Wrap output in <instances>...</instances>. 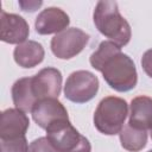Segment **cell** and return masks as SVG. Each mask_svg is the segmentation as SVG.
Listing matches in <instances>:
<instances>
[{
  "mask_svg": "<svg viewBox=\"0 0 152 152\" xmlns=\"http://www.w3.org/2000/svg\"><path fill=\"white\" fill-rule=\"evenodd\" d=\"M90 65L102 72L106 83L119 93L132 90L138 83V72L133 59L121 52V48L110 40L100 43L89 58Z\"/></svg>",
  "mask_w": 152,
  "mask_h": 152,
  "instance_id": "6da1fadb",
  "label": "cell"
},
{
  "mask_svg": "<svg viewBox=\"0 0 152 152\" xmlns=\"http://www.w3.org/2000/svg\"><path fill=\"white\" fill-rule=\"evenodd\" d=\"M93 20L101 34L122 48L132 37L131 26L120 14L115 1H99L93 13Z\"/></svg>",
  "mask_w": 152,
  "mask_h": 152,
  "instance_id": "7a4b0ae2",
  "label": "cell"
},
{
  "mask_svg": "<svg viewBox=\"0 0 152 152\" xmlns=\"http://www.w3.org/2000/svg\"><path fill=\"white\" fill-rule=\"evenodd\" d=\"M128 114L127 102L116 96L102 99L94 113V125L96 129L106 135H115L124 128Z\"/></svg>",
  "mask_w": 152,
  "mask_h": 152,
  "instance_id": "3957f363",
  "label": "cell"
},
{
  "mask_svg": "<svg viewBox=\"0 0 152 152\" xmlns=\"http://www.w3.org/2000/svg\"><path fill=\"white\" fill-rule=\"evenodd\" d=\"M46 138L59 152H91L89 140L68 120H59L46 128Z\"/></svg>",
  "mask_w": 152,
  "mask_h": 152,
  "instance_id": "277c9868",
  "label": "cell"
},
{
  "mask_svg": "<svg viewBox=\"0 0 152 152\" xmlns=\"http://www.w3.org/2000/svg\"><path fill=\"white\" fill-rule=\"evenodd\" d=\"M99 78L88 70H77L69 75L64 86V96L75 103H86L95 97Z\"/></svg>",
  "mask_w": 152,
  "mask_h": 152,
  "instance_id": "5b68a950",
  "label": "cell"
},
{
  "mask_svg": "<svg viewBox=\"0 0 152 152\" xmlns=\"http://www.w3.org/2000/svg\"><path fill=\"white\" fill-rule=\"evenodd\" d=\"M89 34L84 31L70 27L53 36L51 39V51L59 59H70L77 56L88 44Z\"/></svg>",
  "mask_w": 152,
  "mask_h": 152,
  "instance_id": "8992f818",
  "label": "cell"
},
{
  "mask_svg": "<svg viewBox=\"0 0 152 152\" xmlns=\"http://www.w3.org/2000/svg\"><path fill=\"white\" fill-rule=\"evenodd\" d=\"M32 89L38 101L58 99L62 89V74L56 68H44L32 76Z\"/></svg>",
  "mask_w": 152,
  "mask_h": 152,
  "instance_id": "52a82bcc",
  "label": "cell"
},
{
  "mask_svg": "<svg viewBox=\"0 0 152 152\" xmlns=\"http://www.w3.org/2000/svg\"><path fill=\"white\" fill-rule=\"evenodd\" d=\"M31 113L34 122L44 129L59 120L69 119L65 107L57 99H43L38 101Z\"/></svg>",
  "mask_w": 152,
  "mask_h": 152,
  "instance_id": "ba28073f",
  "label": "cell"
},
{
  "mask_svg": "<svg viewBox=\"0 0 152 152\" xmlns=\"http://www.w3.org/2000/svg\"><path fill=\"white\" fill-rule=\"evenodd\" d=\"M1 40L8 44H23L27 40L30 34V27L27 21L14 13H7L1 11Z\"/></svg>",
  "mask_w": 152,
  "mask_h": 152,
  "instance_id": "9c48e42d",
  "label": "cell"
},
{
  "mask_svg": "<svg viewBox=\"0 0 152 152\" xmlns=\"http://www.w3.org/2000/svg\"><path fill=\"white\" fill-rule=\"evenodd\" d=\"M69 24V15L63 10L58 7H48L37 15L34 21V28L38 34H57L66 30Z\"/></svg>",
  "mask_w": 152,
  "mask_h": 152,
  "instance_id": "30bf717a",
  "label": "cell"
},
{
  "mask_svg": "<svg viewBox=\"0 0 152 152\" xmlns=\"http://www.w3.org/2000/svg\"><path fill=\"white\" fill-rule=\"evenodd\" d=\"M30 126L26 114L17 108H8L1 113L0 121V140L17 139L25 137Z\"/></svg>",
  "mask_w": 152,
  "mask_h": 152,
  "instance_id": "8fae6325",
  "label": "cell"
},
{
  "mask_svg": "<svg viewBox=\"0 0 152 152\" xmlns=\"http://www.w3.org/2000/svg\"><path fill=\"white\" fill-rule=\"evenodd\" d=\"M128 125L142 131L152 128V97L141 95L131 101Z\"/></svg>",
  "mask_w": 152,
  "mask_h": 152,
  "instance_id": "7c38bea8",
  "label": "cell"
},
{
  "mask_svg": "<svg viewBox=\"0 0 152 152\" xmlns=\"http://www.w3.org/2000/svg\"><path fill=\"white\" fill-rule=\"evenodd\" d=\"M45 51L40 43L36 40H26L15 46L13 57L15 63L21 68H34L44 59Z\"/></svg>",
  "mask_w": 152,
  "mask_h": 152,
  "instance_id": "4fadbf2b",
  "label": "cell"
},
{
  "mask_svg": "<svg viewBox=\"0 0 152 152\" xmlns=\"http://www.w3.org/2000/svg\"><path fill=\"white\" fill-rule=\"evenodd\" d=\"M12 100L17 109L28 113L38 102L32 89V77H23L14 82L12 86Z\"/></svg>",
  "mask_w": 152,
  "mask_h": 152,
  "instance_id": "5bb4252c",
  "label": "cell"
},
{
  "mask_svg": "<svg viewBox=\"0 0 152 152\" xmlns=\"http://www.w3.org/2000/svg\"><path fill=\"white\" fill-rule=\"evenodd\" d=\"M120 134L121 146L129 152H139L147 144V133L146 131L134 128L128 124L124 126Z\"/></svg>",
  "mask_w": 152,
  "mask_h": 152,
  "instance_id": "9a60e30c",
  "label": "cell"
},
{
  "mask_svg": "<svg viewBox=\"0 0 152 152\" xmlns=\"http://www.w3.org/2000/svg\"><path fill=\"white\" fill-rule=\"evenodd\" d=\"M28 144L26 137L0 140V152H27Z\"/></svg>",
  "mask_w": 152,
  "mask_h": 152,
  "instance_id": "2e32d148",
  "label": "cell"
},
{
  "mask_svg": "<svg viewBox=\"0 0 152 152\" xmlns=\"http://www.w3.org/2000/svg\"><path fill=\"white\" fill-rule=\"evenodd\" d=\"M27 152H59L55 148V146L50 142V140L46 137H40L38 139H34L30 146Z\"/></svg>",
  "mask_w": 152,
  "mask_h": 152,
  "instance_id": "e0dca14e",
  "label": "cell"
},
{
  "mask_svg": "<svg viewBox=\"0 0 152 152\" xmlns=\"http://www.w3.org/2000/svg\"><path fill=\"white\" fill-rule=\"evenodd\" d=\"M141 66L146 75L152 78V49L144 52L141 57Z\"/></svg>",
  "mask_w": 152,
  "mask_h": 152,
  "instance_id": "ac0fdd59",
  "label": "cell"
},
{
  "mask_svg": "<svg viewBox=\"0 0 152 152\" xmlns=\"http://www.w3.org/2000/svg\"><path fill=\"white\" fill-rule=\"evenodd\" d=\"M42 5H43L42 1H19V6L25 12H34Z\"/></svg>",
  "mask_w": 152,
  "mask_h": 152,
  "instance_id": "d6986e66",
  "label": "cell"
},
{
  "mask_svg": "<svg viewBox=\"0 0 152 152\" xmlns=\"http://www.w3.org/2000/svg\"><path fill=\"white\" fill-rule=\"evenodd\" d=\"M150 135H151V139H152V128L150 129Z\"/></svg>",
  "mask_w": 152,
  "mask_h": 152,
  "instance_id": "ffe728a7",
  "label": "cell"
},
{
  "mask_svg": "<svg viewBox=\"0 0 152 152\" xmlns=\"http://www.w3.org/2000/svg\"><path fill=\"white\" fill-rule=\"evenodd\" d=\"M147 152H152V150H150V151H147Z\"/></svg>",
  "mask_w": 152,
  "mask_h": 152,
  "instance_id": "44dd1931",
  "label": "cell"
}]
</instances>
